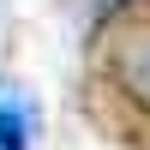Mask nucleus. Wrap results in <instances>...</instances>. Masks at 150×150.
<instances>
[{
	"label": "nucleus",
	"instance_id": "1",
	"mask_svg": "<svg viewBox=\"0 0 150 150\" xmlns=\"http://www.w3.org/2000/svg\"><path fill=\"white\" fill-rule=\"evenodd\" d=\"M0 150H30V108L0 90Z\"/></svg>",
	"mask_w": 150,
	"mask_h": 150
}]
</instances>
